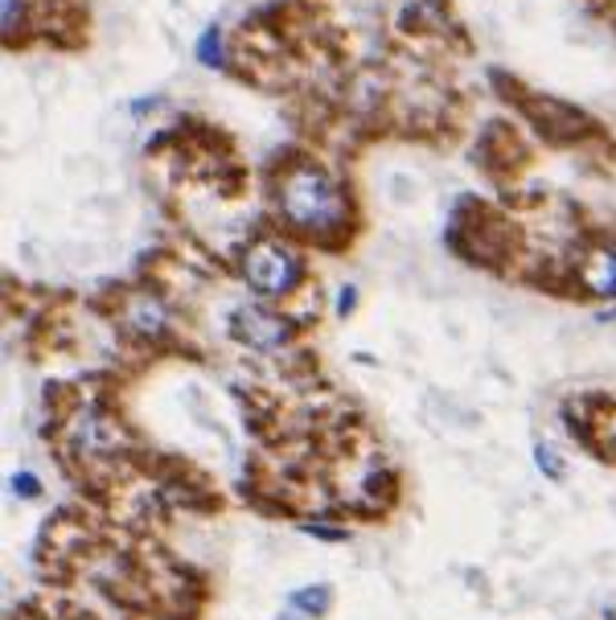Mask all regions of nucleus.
<instances>
[{
  "label": "nucleus",
  "mask_w": 616,
  "mask_h": 620,
  "mask_svg": "<svg viewBox=\"0 0 616 620\" xmlns=\"http://www.w3.org/2000/svg\"><path fill=\"white\" fill-rule=\"evenodd\" d=\"M165 108V94H140V99H128V116L132 120H145V116H152V111Z\"/></svg>",
  "instance_id": "13"
},
{
  "label": "nucleus",
  "mask_w": 616,
  "mask_h": 620,
  "mask_svg": "<svg viewBox=\"0 0 616 620\" xmlns=\"http://www.w3.org/2000/svg\"><path fill=\"white\" fill-rule=\"evenodd\" d=\"M50 620H58V617H50Z\"/></svg>",
  "instance_id": "14"
},
{
  "label": "nucleus",
  "mask_w": 616,
  "mask_h": 620,
  "mask_svg": "<svg viewBox=\"0 0 616 620\" xmlns=\"http://www.w3.org/2000/svg\"><path fill=\"white\" fill-rule=\"evenodd\" d=\"M227 324H230V338L239 341V346H247L251 353H264V358L284 353L296 341V333H300V324L288 312H280V304L259 297L235 304Z\"/></svg>",
  "instance_id": "3"
},
{
  "label": "nucleus",
  "mask_w": 616,
  "mask_h": 620,
  "mask_svg": "<svg viewBox=\"0 0 616 620\" xmlns=\"http://www.w3.org/2000/svg\"><path fill=\"white\" fill-rule=\"evenodd\" d=\"M535 469L547 477V481H555L559 486L563 477H567V464H563V452L550 440H535Z\"/></svg>",
  "instance_id": "10"
},
{
  "label": "nucleus",
  "mask_w": 616,
  "mask_h": 620,
  "mask_svg": "<svg viewBox=\"0 0 616 620\" xmlns=\"http://www.w3.org/2000/svg\"><path fill=\"white\" fill-rule=\"evenodd\" d=\"M576 292L584 300H616V234H596L579 251Z\"/></svg>",
  "instance_id": "4"
},
{
  "label": "nucleus",
  "mask_w": 616,
  "mask_h": 620,
  "mask_svg": "<svg viewBox=\"0 0 616 620\" xmlns=\"http://www.w3.org/2000/svg\"><path fill=\"white\" fill-rule=\"evenodd\" d=\"M120 317H123V329H128L132 338H145V341L173 338V329H177L173 304H169L161 292H128L120 304Z\"/></svg>",
  "instance_id": "5"
},
{
  "label": "nucleus",
  "mask_w": 616,
  "mask_h": 620,
  "mask_svg": "<svg viewBox=\"0 0 616 620\" xmlns=\"http://www.w3.org/2000/svg\"><path fill=\"white\" fill-rule=\"evenodd\" d=\"M329 608H334V588H325V583H308V588L288 592V612H296V617L321 620Z\"/></svg>",
  "instance_id": "9"
},
{
  "label": "nucleus",
  "mask_w": 616,
  "mask_h": 620,
  "mask_svg": "<svg viewBox=\"0 0 616 620\" xmlns=\"http://www.w3.org/2000/svg\"><path fill=\"white\" fill-rule=\"evenodd\" d=\"M193 62L206 70H227L230 62V50H227V33H222V21H210V26H201V33L193 38Z\"/></svg>",
  "instance_id": "8"
},
{
  "label": "nucleus",
  "mask_w": 616,
  "mask_h": 620,
  "mask_svg": "<svg viewBox=\"0 0 616 620\" xmlns=\"http://www.w3.org/2000/svg\"><path fill=\"white\" fill-rule=\"evenodd\" d=\"M9 489H13V493H17L21 501H33V498L41 493V481H38V477H33L29 469H17L13 477H9Z\"/></svg>",
  "instance_id": "12"
},
{
  "label": "nucleus",
  "mask_w": 616,
  "mask_h": 620,
  "mask_svg": "<svg viewBox=\"0 0 616 620\" xmlns=\"http://www.w3.org/2000/svg\"><path fill=\"white\" fill-rule=\"evenodd\" d=\"M38 17H41V0H0V38L9 50L17 46H26L33 38V29H38Z\"/></svg>",
  "instance_id": "7"
},
{
  "label": "nucleus",
  "mask_w": 616,
  "mask_h": 620,
  "mask_svg": "<svg viewBox=\"0 0 616 620\" xmlns=\"http://www.w3.org/2000/svg\"><path fill=\"white\" fill-rule=\"evenodd\" d=\"M268 198L276 222L296 243L337 247L358 227V206L341 173L312 157L284 161L268 181Z\"/></svg>",
  "instance_id": "1"
},
{
  "label": "nucleus",
  "mask_w": 616,
  "mask_h": 620,
  "mask_svg": "<svg viewBox=\"0 0 616 620\" xmlns=\"http://www.w3.org/2000/svg\"><path fill=\"white\" fill-rule=\"evenodd\" d=\"M358 304H362V292H358V283H341L334 297V312L341 317V321H349L354 312H358Z\"/></svg>",
  "instance_id": "11"
},
{
  "label": "nucleus",
  "mask_w": 616,
  "mask_h": 620,
  "mask_svg": "<svg viewBox=\"0 0 616 620\" xmlns=\"http://www.w3.org/2000/svg\"><path fill=\"white\" fill-rule=\"evenodd\" d=\"M116 444H120V432H116V423L99 407H82L79 416L70 419V448L79 457H91V460L108 457Z\"/></svg>",
  "instance_id": "6"
},
{
  "label": "nucleus",
  "mask_w": 616,
  "mask_h": 620,
  "mask_svg": "<svg viewBox=\"0 0 616 620\" xmlns=\"http://www.w3.org/2000/svg\"><path fill=\"white\" fill-rule=\"evenodd\" d=\"M239 276L247 283V292L271 304L292 300L305 288V251L296 239H280V234H259L242 247L239 256Z\"/></svg>",
  "instance_id": "2"
}]
</instances>
